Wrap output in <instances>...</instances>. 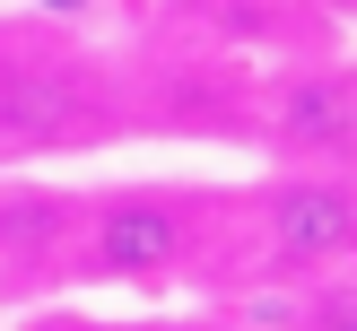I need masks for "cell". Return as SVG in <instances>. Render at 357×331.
Here are the masks:
<instances>
[{"label":"cell","mask_w":357,"mask_h":331,"mask_svg":"<svg viewBox=\"0 0 357 331\" xmlns=\"http://www.w3.org/2000/svg\"><path fill=\"white\" fill-rule=\"evenodd\" d=\"M357 236V209H349V183H288L271 201V253L279 261H340Z\"/></svg>","instance_id":"obj_3"},{"label":"cell","mask_w":357,"mask_h":331,"mask_svg":"<svg viewBox=\"0 0 357 331\" xmlns=\"http://www.w3.org/2000/svg\"><path fill=\"white\" fill-rule=\"evenodd\" d=\"M174 253H183V218L157 192H131V201H114L96 218V270L105 279H157V270H174Z\"/></svg>","instance_id":"obj_2"},{"label":"cell","mask_w":357,"mask_h":331,"mask_svg":"<svg viewBox=\"0 0 357 331\" xmlns=\"http://www.w3.org/2000/svg\"><path fill=\"white\" fill-rule=\"evenodd\" d=\"M96 131V96H87L70 70H44V61H17L0 70V139H87Z\"/></svg>","instance_id":"obj_1"},{"label":"cell","mask_w":357,"mask_h":331,"mask_svg":"<svg viewBox=\"0 0 357 331\" xmlns=\"http://www.w3.org/2000/svg\"><path fill=\"white\" fill-rule=\"evenodd\" d=\"M279 148H305V157H340L357 139V105H349V79L331 70H305V79L279 87Z\"/></svg>","instance_id":"obj_4"},{"label":"cell","mask_w":357,"mask_h":331,"mask_svg":"<svg viewBox=\"0 0 357 331\" xmlns=\"http://www.w3.org/2000/svg\"><path fill=\"white\" fill-rule=\"evenodd\" d=\"M314 331H357V305H349V288H331V296H323V314H314Z\"/></svg>","instance_id":"obj_5"}]
</instances>
